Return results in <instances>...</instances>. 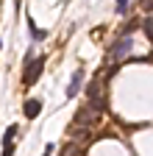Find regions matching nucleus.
Listing matches in <instances>:
<instances>
[{"mask_svg": "<svg viewBox=\"0 0 153 156\" xmlns=\"http://www.w3.org/2000/svg\"><path fill=\"white\" fill-rule=\"evenodd\" d=\"M39 75H42V58H28V70L23 75V84L25 87H33Z\"/></svg>", "mask_w": 153, "mask_h": 156, "instance_id": "1", "label": "nucleus"}, {"mask_svg": "<svg viewBox=\"0 0 153 156\" xmlns=\"http://www.w3.org/2000/svg\"><path fill=\"white\" fill-rule=\"evenodd\" d=\"M39 112H42V101L28 98V101H25V117H28V120H33V117H39Z\"/></svg>", "mask_w": 153, "mask_h": 156, "instance_id": "2", "label": "nucleus"}, {"mask_svg": "<svg viewBox=\"0 0 153 156\" xmlns=\"http://www.w3.org/2000/svg\"><path fill=\"white\" fill-rule=\"evenodd\" d=\"M131 31H134V28H131ZM131 31H128V34H131ZM128 34H125L120 42L111 48V56H114V58H117V56H123V53H128V48H131V36H128Z\"/></svg>", "mask_w": 153, "mask_h": 156, "instance_id": "3", "label": "nucleus"}, {"mask_svg": "<svg viewBox=\"0 0 153 156\" xmlns=\"http://www.w3.org/2000/svg\"><path fill=\"white\" fill-rule=\"evenodd\" d=\"M81 81H84V73H81V70H78V73H72V81H70V87H67V98H75V95H78Z\"/></svg>", "mask_w": 153, "mask_h": 156, "instance_id": "4", "label": "nucleus"}, {"mask_svg": "<svg viewBox=\"0 0 153 156\" xmlns=\"http://www.w3.org/2000/svg\"><path fill=\"white\" fill-rule=\"evenodd\" d=\"M31 36L36 39V42H42V39H45L47 34H45V31H39V28H33V25H31Z\"/></svg>", "mask_w": 153, "mask_h": 156, "instance_id": "5", "label": "nucleus"}, {"mask_svg": "<svg viewBox=\"0 0 153 156\" xmlns=\"http://www.w3.org/2000/svg\"><path fill=\"white\" fill-rule=\"evenodd\" d=\"M128 3H131V0H117V11H120V14H123V11H125V9H128Z\"/></svg>", "mask_w": 153, "mask_h": 156, "instance_id": "6", "label": "nucleus"}, {"mask_svg": "<svg viewBox=\"0 0 153 156\" xmlns=\"http://www.w3.org/2000/svg\"><path fill=\"white\" fill-rule=\"evenodd\" d=\"M50 153H53V145H47V148H45V153H42V156H50Z\"/></svg>", "mask_w": 153, "mask_h": 156, "instance_id": "7", "label": "nucleus"}]
</instances>
